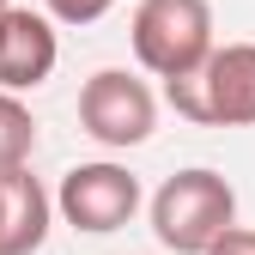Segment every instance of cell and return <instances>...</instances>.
Masks as SVG:
<instances>
[{
  "label": "cell",
  "mask_w": 255,
  "mask_h": 255,
  "mask_svg": "<svg viewBox=\"0 0 255 255\" xmlns=\"http://www.w3.org/2000/svg\"><path fill=\"white\" fill-rule=\"evenodd\" d=\"M207 255H255V231L249 225H225V231L207 243Z\"/></svg>",
  "instance_id": "30bf717a"
},
{
  "label": "cell",
  "mask_w": 255,
  "mask_h": 255,
  "mask_svg": "<svg viewBox=\"0 0 255 255\" xmlns=\"http://www.w3.org/2000/svg\"><path fill=\"white\" fill-rule=\"evenodd\" d=\"M6 6H12V0H0V12H6Z\"/></svg>",
  "instance_id": "8fae6325"
},
{
  "label": "cell",
  "mask_w": 255,
  "mask_h": 255,
  "mask_svg": "<svg viewBox=\"0 0 255 255\" xmlns=\"http://www.w3.org/2000/svg\"><path fill=\"white\" fill-rule=\"evenodd\" d=\"M79 128L104 152L146 146L152 128H158V91L146 79H134L128 67H98L79 85Z\"/></svg>",
  "instance_id": "277c9868"
},
{
  "label": "cell",
  "mask_w": 255,
  "mask_h": 255,
  "mask_svg": "<svg viewBox=\"0 0 255 255\" xmlns=\"http://www.w3.org/2000/svg\"><path fill=\"white\" fill-rule=\"evenodd\" d=\"M55 225V195L30 176V164L0 170V255H37Z\"/></svg>",
  "instance_id": "52a82bcc"
},
{
  "label": "cell",
  "mask_w": 255,
  "mask_h": 255,
  "mask_svg": "<svg viewBox=\"0 0 255 255\" xmlns=\"http://www.w3.org/2000/svg\"><path fill=\"white\" fill-rule=\"evenodd\" d=\"M164 104L201 128H255V43H213L182 79H164Z\"/></svg>",
  "instance_id": "7a4b0ae2"
},
{
  "label": "cell",
  "mask_w": 255,
  "mask_h": 255,
  "mask_svg": "<svg viewBox=\"0 0 255 255\" xmlns=\"http://www.w3.org/2000/svg\"><path fill=\"white\" fill-rule=\"evenodd\" d=\"M128 43H134V61L152 79H182L219 43L213 6L207 0H140L134 18H128Z\"/></svg>",
  "instance_id": "3957f363"
},
{
  "label": "cell",
  "mask_w": 255,
  "mask_h": 255,
  "mask_svg": "<svg viewBox=\"0 0 255 255\" xmlns=\"http://www.w3.org/2000/svg\"><path fill=\"white\" fill-rule=\"evenodd\" d=\"M146 219H152V237L170 255H207V243L219 231L237 225V188L207 164H188V170L158 182Z\"/></svg>",
  "instance_id": "6da1fadb"
},
{
  "label": "cell",
  "mask_w": 255,
  "mask_h": 255,
  "mask_svg": "<svg viewBox=\"0 0 255 255\" xmlns=\"http://www.w3.org/2000/svg\"><path fill=\"white\" fill-rule=\"evenodd\" d=\"M110 6H116V0H43V12L55 24H98Z\"/></svg>",
  "instance_id": "9c48e42d"
},
{
  "label": "cell",
  "mask_w": 255,
  "mask_h": 255,
  "mask_svg": "<svg viewBox=\"0 0 255 255\" xmlns=\"http://www.w3.org/2000/svg\"><path fill=\"white\" fill-rule=\"evenodd\" d=\"M30 152H37V116L18 91H0V170L30 164Z\"/></svg>",
  "instance_id": "ba28073f"
},
{
  "label": "cell",
  "mask_w": 255,
  "mask_h": 255,
  "mask_svg": "<svg viewBox=\"0 0 255 255\" xmlns=\"http://www.w3.org/2000/svg\"><path fill=\"white\" fill-rule=\"evenodd\" d=\"M61 61V37H55V18L49 12H30V6H6L0 12V91H37L49 85Z\"/></svg>",
  "instance_id": "8992f818"
},
{
  "label": "cell",
  "mask_w": 255,
  "mask_h": 255,
  "mask_svg": "<svg viewBox=\"0 0 255 255\" xmlns=\"http://www.w3.org/2000/svg\"><path fill=\"white\" fill-rule=\"evenodd\" d=\"M55 213L67 219L85 237H110L122 225H134L140 213V176L116 164V158H91V164H73L55 188Z\"/></svg>",
  "instance_id": "5b68a950"
}]
</instances>
